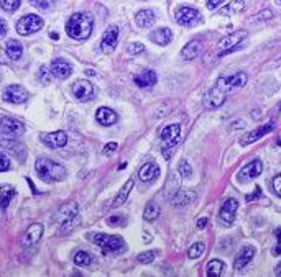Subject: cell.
<instances>
[{"instance_id": "cell-53", "label": "cell", "mask_w": 281, "mask_h": 277, "mask_svg": "<svg viewBox=\"0 0 281 277\" xmlns=\"http://www.w3.org/2000/svg\"><path fill=\"white\" fill-rule=\"evenodd\" d=\"M86 74H87V76H94V74H96V72H94L92 69H87V71H86Z\"/></svg>"}, {"instance_id": "cell-17", "label": "cell", "mask_w": 281, "mask_h": 277, "mask_svg": "<svg viewBox=\"0 0 281 277\" xmlns=\"http://www.w3.org/2000/svg\"><path fill=\"white\" fill-rule=\"evenodd\" d=\"M199 20V12L196 9H191V7H181V9L176 12V22L181 25H193L194 22Z\"/></svg>"}, {"instance_id": "cell-22", "label": "cell", "mask_w": 281, "mask_h": 277, "mask_svg": "<svg viewBox=\"0 0 281 277\" xmlns=\"http://www.w3.org/2000/svg\"><path fill=\"white\" fill-rule=\"evenodd\" d=\"M158 174H160V169H158V166H156L155 162L143 164L142 169H140V173H138L140 179L143 182H152V181H155L156 177H158Z\"/></svg>"}, {"instance_id": "cell-26", "label": "cell", "mask_w": 281, "mask_h": 277, "mask_svg": "<svg viewBox=\"0 0 281 277\" xmlns=\"http://www.w3.org/2000/svg\"><path fill=\"white\" fill-rule=\"evenodd\" d=\"M15 189L10 186V184H4V186H0V207L4 210L10 205V202L14 200L15 197Z\"/></svg>"}, {"instance_id": "cell-20", "label": "cell", "mask_w": 281, "mask_h": 277, "mask_svg": "<svg viewBox=\"0 0 281 277\" xmlns=\"http://www.w3.org/2000/svg\"><path fill=\"white\" fill-rule=\"evenodd\" d=\"M253 256H255V249L252 246H244V248L240 249L239 256L235 258L233 267L237 269V271H242V269H244L248 264V262L253 259Z\"/></svg>"}, {"instance_id": "cell-7", "label": "cell", "mask_w": 281, "mask_h": 277, "mask_svg": "<svg viewBox=\"0 0 281 277\" xmlns=\"http://www.w3.org/2000/svg\"><path fill=\"white\" fill-rule=\"evenodd\" d=\"M41 28H43V20L38 15H25L17 23V31L23 36L31 35V33H35Z\"/></svg>"}, {"instance_id": "cell-28", "label": "cell", "mask_w": 281, "mask_h": 277, "mask_svg": "<svg viewBox=\"0 0 281 277\" xmlns=\"http://www.w3.org/2000/svg\"><path fill=\"white\" fill-rule=\"evenodd\" d=\"M135 84L138 87H152L156 84V74L153 71H145L143 74L135 76Z\"/></svg>"}, {"instance_id": "cell-37", "label": "cell", "mask_w": 281, "mask_h": 277, "mask_svg": "<svg viewBox=\"0 0 281 277\" xmlns=\"http://www.w3.org/2000/svg\"><path fill=\"white\" fill-rule=\"evenodd\" d=\"M20 0H0V5H2L4 10L7 12H15L18 7H20Z\"/></svg>"}, {"instance_id": "cell-11", "label": "cell", "mask_w": 281, "mask_h": 277, "mask_svg": "<svg viewBox=\"0 0 281 277\" xmlns=\"http://www.w3.org/2000/svg\"><path fill=\"white\" fill-rule=\"evenodd\" d=\"M73 94L77 100L81 102H87L90 98H94L96 92H94V85L90 84L89 81H77L74 85H73Z\"/></svg>"}, {"instance_id": "cell-12", "label": "cell", "mask_w": 281, "mask_h": 277, "mask_svg": "<svg viewBox=\"0 0 281 277\" xmlns=\"http://www.w3.org/2000/svg\"><path fill=\"white\" fill-rule=\"evenodd\" d=\"M273 128H274V122H268L266 125H263V127L255 128L253 131H248L247 135H244L240 138V144H242V146H247V144L258 141L260 138H263L265 135L270 133V131H273Z\"/></svg>"}, {"instance_id": "cell-16", "label": "cell", "mask_w": 281, "mask_h": 277, "mask_svg": "<svg viewBox=\"0 0 281 277\" xmlns=\"http://www.w3.org/2000/svg\"><path fill=\"white\" fill-rule=\"evenodd\" d=\"M43 143L50 148H64L68 143V135L64 131H51V133L43 135Z\"/></svg>"}, {"instance_id": "cell-42", "label": "cell", "mask_w": 281, "mask_h": 277, "mask_svg": "<svg viewBox=\"0 0 281 277\" xmlns=\"http://www.w3.org/2000/svg\"><path fill=\"white\" fill-rule=\"evenodd\" d=\"M145 51V46L142 43H132L128 44V52H132V54H140V52Z\"/></svg>"}, {"instance_id": "cell-13", "label": "cell", "mask_w": 281, "mask_h": 277, "mask_svg": "<svg viewBox=\"0 0 281 277\" xmlns=\"http://www.w3.org/2000/svg\"><path fill=\"white\" fill-rule=\"evenodd\" d=\"M117 39H119V26H109V28L104 31L102 35V41H101V48L104 52H112L117 48Z\"/></svg>"}, {"instance_id": "cell-6", "label": "cell", "mask_w": 281, "mask_h": 277, "mask_svg": "<svg viewBox=\"0 0 281 277\" xmlns=\"http://www.w3.org/2000/svg\"><path fill=\"white\" fill-rule=\"evenodd\" d=\"M247 39V31L244 30H239V31H233L230 35H227L224 39H220V43L217 46V54L219 56H224V54H228L232 49L239 48V44Z\"/></svg>"}, {"instance_id": "cell-47", "label": "cell", "mask_w": 281, "mask_h": 277, "mask_svg": "<svg viewBox=\"0 0 281 277\" xmlns=\"http://www.w3.org/2000/svg\"><path fill=\"white\" fill-rule=\"evenodd\" d=\"M117 149V143L115 141H110L106 144V148H104V154H109V153H112V151Z\"/></svg>"}, {"instance_id": "cell-2", "label": "cell", "mask_w": 281, "mask_h": 277, "mask_svg": "<svg viewBox=\"0 0 281 277\" xmlns=\"http://www.w3.org/2000/svg\"><path fill=\"white\" fill-rule=\"evenodd\" d=\"M94 18L87 12H77L69 18L66 25V31L74 39H87L92 33Z\"/></svg>"}, {"instance_id": "cell-25", "label": "cell", "mask_w": 281, "mask_h": 277, "mask_svg": "<svg viewBox=\"0 0 281 277\" xmlns=\"http://www.w3.org/2000/svg\"><path fill=\"white\" fill-rule=\"evenodd\" d=\"M201 48H202V44H201V41H198V39H194V41H189L184 46V48H182V51H181L182 59H186V61H191V59L198 58V54L201 52Z\"/></svg>"}, {"instance_id": "cell-8", "label": "cell", "mask_w": 281, "mask_h": 277, "mask_svg": "<svg viewBox=\"0 0 281 277\" xmlns=\"http://www.w3.org/2000/svg\"><path fill=\"white\" fill-rule=\"evenodd\" d=\"M179 138H181V127L179 125H168V127L163 128L161 131V146L163 149H174L176 144L179 143Z\"/></svg>"}, {"instance_id": "cell-23", "label": "cell", "mask_w": 281, "mask_h": 277, "mask_svg": "<svg viewBox=\"0 0 281 277\" xmlns=\"http://www.w3.org/2000/svg\"><path fill=\"white\" fill-rule=\"evenodd\" d=\"M150 39L160 46H166L173 39V33L169 28H158L153 33H150Z\"/></svg>"}, {"instance_id": "cell-36", "label": "cell", "mask_w": 281, "mask_h": 277, "mask_svg": "<svg viewBox=\"0 0 281 277\" xmlns=\"http://www.w3.org/2000/svg\"><path fill=\"white\" fill-rule=\"evenodd\" d=\"M74 262L77 266H82V267H86L89 266L90 262H92V258L87 254V253H84V251H79V253H76L74 256Z\"/></svg>"}, {"instance_id": "cell-33", "label": "cell", "mask_w": 281, "mask_h": 277, "mask_svg": "<svg viewBox=\"0 0 281 277\" xmlns=\"http://www.w3.org/2000/svg\"><path fill=\"white\" fill-rule=\"evenodd\" d=\"M196 199V194L194 192H179L178 195L174 197V205H188L189 202H193Z\"/></svg>"}, {"instance_id": "cell-27", "label": "cell", "mask_w": 281, "mask_h": 277, "mask_svg": "<svg viewBox=\"0 0 281 277\" xmlns=\"http://www.w3.org/2000/svg\"><path fill=\"white\" fill-rule=\"evenodd\" d=\"M5 51H7V56H9L10 59H14V61H17V59L22 58L23 46H22L20 41H18V39H9L7 44H5Z\"/></svg>"}, {"instance_id": "cell-5", "label": "cell", "mask_w": 281, "mask_h": 277, "mask_svg": "<svg viewBox=\"0 0 281 277\" xmlns=\"http://www.w3.org/2000/svg\"><path fill=\"white\" fill-rule=\"evenodd\" d=\"M90 241H94L96 245H99L102 249H106L109 253H122L125 249V241L120 236H112L106 233H92L89 236Z\"/></svg>"}, {"instance_id": "cell-32", "label": "cell", "mask_w": 281, "mask_h": 277, "mask_svg": "<svg viewBox=\"0 0 281 277\" xmlns=\"http://www.w3.org/2000/svg\"><path fill=\"white\" fill-rule=\"evenodd\" d=\"M160 215V208L158 205H156L155 202H150L148 205L145 207V212H143V218H145L147 221H153L158 218Z\"/></svg>"}, {"instance_id": "cell-4", "label": "cell", "mask_w": 281, "mask_h": 277, "mask_svg": "<svg viewBox=\"0 0 281 277\" xmlns=\"http://www.w3.org/2000/svg\"><path fill=\"white\" fill-rule=\"evenodd\" d=\"M56 221L60 225V233L61 235H68L73 230L79 225V218H77V203L76 202H69L66 205H63L58 210L56 215Z\"/></svg>"}, {"instance_id": "cell-34", "label": "cell", "mask_w": 281, "mask_h": 277, "mask_svg": "<svg viewBox=\"0 0 281 277\" xmlns=\"http://www.w3.org/2000/svg\"><path fill=\"white\" fill-rule=\"evenodd\" d=\"M206 271H207L209 275H220L222 271H224V262L219 261V259H212V261L207 264Z\"/></svg>"}, {"instance_id": "cell-46", "label": "cell", "mask_w": 281, "mask_h": 277, "mask_svg": "<svg viewBox=\"0 0 281 277\" xmlns=\"http://www.w3.org/2000/svg\"><path fill=\"white\" fill-rule=\"evenodd\" d=\"M7 22H5L4 18H0V39H2L5 35H7Z\"/></svg>"}, {"instance_id": "cell-49", "label": "cell", "mask_w": 281, "mask_h": 277, "mask_svg": "<svg viewBox=\"0 0 281 277\" xmlns=\"http://www.w3.org/2000/svg\"><path fill=\"white\" fill-rule=\"evenodd\" d=\"M224 0H207V7L209 9H215V7H219Z\"/></svg>"}, {"instance_id": "cell-52", "label": "cell", "mask_w": 281, "mask_h": 277, "mask_svg": "<svg viewBox=\"0 0 281 277\" xmlns=\"http://www.w3.org/2000/svg\"><path fill=\"white\" fill-rule=\"evenodd\" d=\"M268 17H271V12H263V15H258V18H268Z\"/></svg>"}, {"instance_id": "cell-51", "label": "cell", "mask_w": 281, "mask_h": 277, "mask_svg": "<svg viewBox=\"0 0 281 277\" xmlns=\"http://www.w3.org/2000/svg\"><path fill=\"white\" fill-rule=\"evenodd\" d=\"M207 223H209V221H207V218H201V220L198 221V228H199V230L206 228V227H207Z\"/></svg>"}, {"instance_id": "cell-3", "label": "cell", "mask_w": 281, "mask_h": 277, "mask_svg": "<svg viewBox=\"0 0 281 277\" xmlns=\"http://www.w3.org/2000/svg\"><path fill=\"white\" fill-rule=\"evenodd\" d=\"M36 173L41 177L44 182H58L63 181L66 173H64V168L60 166L58 162L48 159V157H38L36 159Z\"/></svg>"}, {"instance_id": "cell-44", "label": "cell", "mask_w": 281, "mask_h": 277, "mask_svg": "<svg viewBox=\"0 0 281 277\" xmlns=\"http://www.w3.org/2000/svg\"><path fill=\"white\" fill-rule=\"evenodd\" d=\"M9 168H10V159L4 153H0V173L7 171Z\"/></svg>"}, {"instance_id": "cell-18", "label": "cell", "mask_w": 281, "mask_h": 277, "mask_svg": "<svg viewBox=\"0 0 281 277\" xmlns=\"http://www.w3.org/2000/svg\"><path fill=\"white\" fill-rule=\"evenodd\" d=\"M0 127H2L5 133H10V135H20L23 131V123L20 120H17V118H12V117H2Z\"/></svg>"}, {"instance_id": "cell-54", "label": "cell", "mask_w": 281, "mask_h": 277, "mask_svg": "<svg viewBox=\"0 0 281 277\" xmlns=\"http://www.w3.org/2000/svg\"><path fill=\"white\" fill-rule=\"evenodd\" d=\"M276 274H278V275H281V262H279V264L276 266Z\"/></svg>"}, {"instance_id": "cell-15", "label": "cell", "mask_w": 281, "mask_h": 277, "mask_svg": "<svg viewBox=\"0 0 281 277\" xmlns=\"http://www.w3.org/2000/svg\"><path fill=\"white\" fill-rule=\"evenodd\" d=\"M43 235V225L40 223H33V225H30L27 232L23 233V238H22V243L25 248H30L38 243V240L41 238Z\"/></svg>"}, {"instance_id": "cell-38", "label": "cell", "mask_w": 281, "mask_h": 277, "mask_svg": "<svg viewBox=\"0 0 281 277\" xmlns=\"http://www.w3.org/2000/svg\"><path fill=\"white\" fill-rule=\"evenodd\" d=\"M155 256H156L155 251H145V253H142V254L136 256V261H138L140 264H150V262H153Z\"/></svg>"}, {"instance_id": "cell-29", "label": "cell", "mask_w": 281, "mask_h": 277, "mask_svg": "<svg viewBox=\"0 0 281 277\" xmlns=\"http://www.w3.org/2000/svg\"><path fill=\"white\" fill-rule=\"evenodd\" d=\"M135 22L138 26H152L155 22V13L152 10H140L135 15Z\"/></svg>"}, {"instance_id": "cell-9", "label": "cell", "mask_w": 281, "mask_h": 277, "mask_svg": "<svg viewBox=\"0 0 281 277\" xmlns=\"http://www.w3.org/2000/svg\"><path fill=\"white\" fill-rule=\"evenodd\" d=\"M239 208V202L235 199H227L220 207V213H219V221L224 227H230L233 220H235V213H237Z\"/></svg>"}, {"instance_id": "cell-39", "label": "cell", "mask_w": 281, "mask_h": 277, "mask_svg": "<svg viewBox=\"0 0 281 277\" xmlns=\"http://www.w3.org/2000/svg\"><path fill=\"white\" fill-rule=\"evenodd\" d=\"M179 174L182 176V177H191L193 176V168L189 166V162L186 161V159H182L181 162H179Z\"/></svg>"}, {"instance_id": "cell-55", "label": "cell", "mask_w": 281, "mask_h": 277, "mask_svg": "<svg viewBox=\"0 0 281 277\" xmlns=\"http://www.w3.org/2000/svg\"><path fill=\"white\" fill-rule=\"evenodd\" d=\"M278 144H279V146H281V140H279V141H278Z\"/></svg>"}, {"instance_id": "cell-21", "label": "cell", "mask_w": 281, "mask_h": 277, "mask_svg": "<svg viewBox=\"0 0 281 277\" xmlns=\"http://www.w3.org/2000/svg\"><path fill=\"white\" fill-rule=\"evenodd\" d=\"M51 71H53V74L60 79H66L71 76V72H73L69 63H66L64 59H55V61L51 63Z\"/></svg>"}, {"instance_id": "cell-19", "label": "cell", "mask_w": 281, "mask_h": 277, "mask_svg": "<svg viewBox=\"0 0 281 277\" xmlns=\"http://www.w3.org/2000/svg\"><path fill=\"white\" fill-rule=\"evenodd\" d=\"M14 136H15V135L5 133V131H4V133L0 135V144H2L4 148L10 149L12 153H15V154L18 156V159H20V161H23V159H25V154H22L20 151H18V149H22L20 146H18V144H20V143H18V141L15 140V138H14Z\"/></svg>"}, {"instance_id": "cell-40", "label": "cell", "mask_w": 281, "mask_h": 277, "mask_svg": "<svg viewBox=\"0 0 281 277\" xmlns=\"http://www.w3.org/2000/svg\"><path fill=\"white\" fill-rule=\"evenodd\" d=\"M31 4H33L36 9H40V10H50L51 5H53L51 0H31Z\"/></svg>"}, {"instance_id": "cell-41", "label": "cell", "mask_w": 281, "mask_h": 277, "mask_svg": "<svg viewBox=\"0 0 281 277\" xmlns=\"http://www.w3.org/2000/svg\"><path fill=\"white\" fill-rule=\"evenodd\" d=\"M40 79H41V82H43V84H50L51 81H53V76H51L50 69H48V68H44V66L40 69Z\"/></svg>"}, {"instance_id": "cell-35", "label": "cell", "mask_w": 281, "mask_h": 277, "mask_svg": "<svg viewBox=\"0 0 281 277\" xmlns=\"http://www.w3.org/2000/svg\"><path fill=\"white\" fill-rule=\"evenodd\" d=\"M204 251H206L204 243H196V245H193L191 248H189L188 256H189L191 259H198V258H201L202 254H204Z\"/></svg>"}, {"instance_id": "cell-43", "label": "cell", "mask_w": 281, "mask_h": 277, "mask_svg": "<svg viewBox=\"0 0 281 277\" xmlns=\"http://www.w3.org/2000/svg\"><path fill=\"white\" fill-rule=\"evenodd\" d=\"M274 233H276L278 245L273 248V251H271V253H273V256H281V227H279V228H276V232H274Z\"/></svg>"}, {"instance_id": "cell-1", "label": "cell", "mask_w": 281, "mask_h": 277, "mask_svg": "<svg viewBox=\"0 0 281 277\" xmlns=\"http://www.w3.org/2000/svg\"><path fill=\"white\" fill-rule=\"evenodd\" d=\"M245 84H247V74H244V72H237V74H233L230 77L219 79L217 84L207 92V95L204 98L206 108L209 110L219 108L220 105L225 102L228 90L233 87H242V85H245Z\"/></svg>"}, {"instance_id": "cell-14", "label": "cell", "mask_w": 281, "mask_h": 277, "mask_svg": "<svg viewBox=\"0 0 281 277\" xmlns=\"http://www.w3.org/2000/svg\"><path fill=\"white\" fill-rule=\"evenodd\" d=\"M4 100L10 103H23L28 100V92L22 85H10L4 92Z\"/></svg>"}, {"instance_id": "cell-10", "label": "cell", "mask_w": 281, "mask_h": 277, "mask_svg": "<svg viewBox=\"0 0 281 277\" xmlns=\"http://www.w3.org/2000/svg\"><path fill=\"white\" fill-rule=\"evenodd\" d=\"M261 169H263V164H261V161L260 159H253L252 162H248L247 166L242 168V171L237 176V181L239 182H248V181L257 179V177L261 174Z\"/></svg>"}, {"instance_id": "cell-30", "label": "cell", "mask_w": 281, "mask_h": 277, "mask_svg": "<svg viewBox=\"0 0 281 277\" xmlns=\"http://www.w3.org/2000/svg\"><path fill=\"white\" fill-rule=\"evenodd\" d=\"M133 189V181L130 179V181H127L125 182V186H123L122 189H120V192L117 194V197H115V200H114V203H112V207L114 208H117V207H120L123 202L127 200V197H128V194H130V190Z\"/></svg>"}, {"instance_id": "cell-48", "label": "cell", "mask_w": 281, "mask_h": 277, "mask_svg": "<svg viewBox=\"0 0 281 277\" xmlns=\"http://www.w3.org/2000/svg\"><path fill=\"white\" fill-rule=\"evenodd\" d=\"M107 221H109V225L114 227V225H122L120 221H123V218H122V216H110Z\"/></svg>"}, {"instance_id": "cell-45", "label": "cell", "mask_w": 281, "mask_h": 277, "mask_svg": "<svg viewBox=\"0 0 281 277\" xmlns=\"http://www.w3.org/2000/svg\"><path fill=\"white\" fill-rule=\"evenodd\" d=\"M273 190H274V194H276L278 197H281V174H278L273 179Z\"/></svg>"}, {"instance_id": "cell-24", "label": "cell", "mask_w": 281, "mask_h": 277, "mask_svg": "<svg viewBox=\"0 0 281 277\" xmlns=\"http://www.w3.org/2000/svg\"><path fill=\"white\" fill-rule=\"evenodd\" d=\"M96 118L101 125H104V127H110V125H114L117 122V114L114 110L107 108V107H102V108L97 110Z\"/></svg>"}, {"instance_id": "cell-31", "label": "cell", "mask_w": 281, "mask_h": 277, "mask_svg": "<svg viewBox=\"0 0 281 277\" xmlns=\"http://www.w3.org/2000/svg\"><path fill=\"white\" fill-rule=\"evenodd\" d=\"M244 9H245V2H244V0H233V2H230L228 5L222 7L219 13H222V15H230V13H239V12H242Z\"/></svg>"}, {"instance_id": "cell-50", "label": "cell", "mask_w": 281, "mask_h": 277, "mask_svg": "<svg viewBox=\"0 0 281 277\" xmlns=\"http://www.w3.org/2000/svg\"><path fill=\"white\" fill-rule=\"evenodd\" d=\"M261 194V190H260V187H257V190H255V194H252V195H248L247 197V200H253V199H257V197Z\"/></svg>"}]
</instances>
